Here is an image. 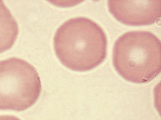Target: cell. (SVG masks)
I'll return each mask as SVG.
<instances>
[{
    "instance_id": "1",
    "label": "cell",
    "mask_w": 161,
    "mask_h": 120,
    "mask_svg": "<svg viewBox=\"0 0 161 120\" xmlns=\"http://www.w3.org/2000/svg\"><path fill=\"white\" fill-rule=\"evenodd\" d=\"M53 42L57 57L73 71H90L106 58V35L99 25L88 18L80 17L67 21L56 31Z\"/></svg>"
},
{
    "instance_id": "4",
    "label": "cell",
    "mask_w": 161,
    "mask_h": 120,
    "mask_svg": "<svg viewBox=\"0 0 161 120\" xmlns=\"http://www.w3.org/2000/svg\"><path fill=\"white\" fill-rule=\"evenodd\" d=\"M160 0L108 1L109 11L117 21L127 26L152 25L161 17Z\"/></svg>"
},
{
    "instance_id": "5",
    "label": "cell",
    "mask_w": 161,
    "mask_h": 120,
    "mask_svg": "<svg viewBox=\"0 0 161 120\" xmlns=\"http://www.w3.org/2000/svg\"><path fill=\"white\" fill-rule=\"evenodd\" d=\"M17 21L3 1H0V53L11 49L18 34Z\"/></svg>"
},
{
    "instance_id": "3",
    "label": "cell",
    "mask_w": 161,
    "mask_h": 120,
    "mask_svg": "<svg viewBox=\"0 0 161 120\" xmlns=\"http://www.w3.org/2000/svg\"><path fill=\"white\" fill-rule=\"evenodd\" d=\"M41 91L40 76L31 63L17 58L0 61V110H26Z\"/></svg>"
},
{
    "instance_id": "6",
    "label": "cell",
    "mask_w": 161,
    "mask_h": 120,
    "mask_svg": "<svg viewBox=\"0 0 161 120\" xmlns=\"http://www.w3.org/2000/svg\"><path fill=\"white\" fill-rule=\"evenodd\" d=\"M0 120H21L19 118L13 115H0Z\"/></svg>"
},
{
    "instance_id": "2",
    "label": "cell",
    "mask_w": 161,
    "mask_h": 120,
    "mask_svg": "<svg viewBox=\"0 0 161 120\" xmlns=\"http://www.w3.org/2000/svg\"><path fill=\"white\" fill-rule=\"evenodd\" d=\"M160 40L150 32H128L114 44L112 62L124 79L136 84H146L161 72Z\"/></svg>"
}]
</instances>
